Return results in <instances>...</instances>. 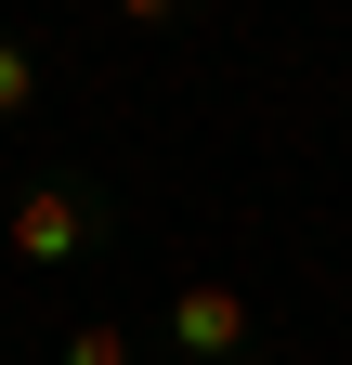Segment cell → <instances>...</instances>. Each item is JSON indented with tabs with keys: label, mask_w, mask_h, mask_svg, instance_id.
I'll return each instance as SVG.
<instances>
[{
	"label": "cell",
	"mask_w": 352,
	"mask_h": 365,
	"mask_svg": "<svg viewBox=\"0 0 352 365\" xmlns=\"http://www.w3.org/2000/svg\"><path fill=\"white\" fill-rule=\"evenodd\" d=\"M118 248V196L105 182H78V170H39L0 196V261L14 274H66V261H105Z\"/></svg>",
	"instance_id": "cell-1"
},
{
	"label": "cell",
	"mask_w": 352,
	"mask_h": 365,
	"mask_svg": "<svg viewBox=\"0 0 352 365\" xmlns=\"http://www.w3.org/2000/svg\"><path fill=\"white\" fill-rule=\"evenodd\" d=\"M157 365H261V313H248V287L183 274V287L157 300Z\"/></svg>",
	"instance_id": "cell-2"
},
{
	"label": "cell",
	"mask_w": 352,
	"mask_h": 365,
	"mask_svg": "<svg viewBox=\"0 0 352 365\" xmlns=\"http://www.w3.org/2000/svg\"><path fill=\"white\" fill-rule=\"evenodd\" d=\"M53 365H157V339H130L118 313H78V327L53 339Z\"/></svg>",
	"instance_id": "cell-3"
},
{
	"label": "cell",
	"mask_w": 352,
	"mask_h": 365,
	"mask_svg": "<svg viewBox=\"0 0 352 365\" xmlns=\"http://www.w3.org/2000/svg\"><path fill=\"white\" fill-rule=\"evenodd\" d=\"M39 91H53L39 39H26V26H0V130H14V118H39Z\"/></svg>",
	"instance_id": "cell-4"
},
{
	"label": "cell",
	"mask_w": 352,
	"mask_h": 365,
	"mask_svg": "<svg viewBox=\"0 0 352 365\" xmlns=\"http://www.w3.org/2000/svg\"><path fill=\"white\" fill-rule=\"evenodd\" d=\"M118 26H130V39H183V26H196V0H118Z\"/></svg>",
	"instance_id": "cell-5"
}]
</instances>
